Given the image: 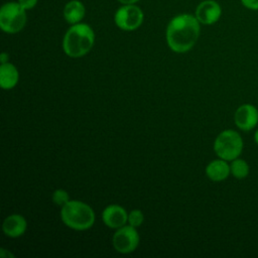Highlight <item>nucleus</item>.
<instances>
[{
  "instance_id": "f257e3e1",
  "label": "nucleus",
  "mask_w": 258,
  "mask_h": 258,
  "mask_svg": "<svg viewBox=\"0 0 258 258\" xmlns=\"http://www.w3.org/2000/svg\"><path fill=\"white\" fill-rule=\"evenodd\" d=\"M200 22L196 16L187 13L174 16L166 27V42L169 48L178 53L188 51L200 36Z\"/></svg>"
},
{
  "instance_id": "0eeeda50",
  "label": "nucleus",
  "mask_w": 258,
  "mask_h": 258,
  "mask_svg": "<svg viewBox=\"0 0 258 258\" xmlns=\"http://www.w3.org/2000/svg\"><path fill=\"white\" fill-rule=\"evenodd\" d=\"M113 247L121 254H128L133 252L139 245V235L136 228L125 225L117 229L112 239Z\"/></svg>"
},
{
  "instance_id": "39448f33",
  "label": "nucleus",
  "mask_w": 258,
  "mask_h": 258,
  "mask_svg": "<svg viewBox=\"0 0 258 258\" xmlns=\"http://www.w3.org/2000/svg\"><path fill=\"white\" fill-rule=\"evenodd\" d=\"M26 10L18 2H7L0 9V27L4 32L16 33L26 23Z\"/></svg>"
},
{
  "instance_id": "2eb2a0df",
  "label": "nucleus",
  "mask_w": 258,
  "mask_h": 258,
  "mask_svg": "<svg viewBox=\"0 0 258 258\" xmlns=\"http://www.w3.org/2000/svg\"><path fill=\"white\" fill-rule=\"evenodd\" d=\"M230 168H231V173L233 174V176L238 179L245 178L249 173L248 163L244 159L239 158V157L232 160V162L230 164Z\"/></svg>"
},
{
  "instance_id": "4be33fe9",
  "label": "nucleus",
  "mask_w": 258,
  "mask_h": 258,
  "mask_svg": "<svg viewBox=\"0 0 258 258\" xmlns=\"http://www.w3.org/2000/svg\"><path fill=\"white\" fill-rule=\"evenodd\" d=\"M122 4H135L139 0H118Z\"/></svg>"
},
{
  "instance_id": "a211bd4d",
  "label": "nucleus",
  "mask_w": 258,
  "mask_h": 258,
  "mask_svg": "<svg viewBox=\"0 0 258 258\" xmlns=\"http://www.w3.org/2000/svg\"><path fill=\"white\" fill-rule=\"evenodd\" d=\"M241 4L249 10H258V0H240Z\"/></svg>"
},
{
  "instance_id": "6ab92c4d",
  "label": "nucleus",
  "mask_w": 258,
  "mask_h": 258,
  "mask_svg": "<svg viewBox=\"0 0 258 258\" xmlns=\"http://www.w3.org/2000/svg\"><path fill=\"white\" fill-rule=\"evenodd\" d=\"M38 0H18L17 2L25 9V10H29L32 9L36 4H37Z\"/></svg>"
},
{
  "instance_id": "9d476101",
  "label": "nucleus",
  "mask_w": 258,
  "mask_h": 258,
  "mask_svg": "<svg viewBox=\"0 0 258 258\" xmlns=\"http://www.w3.org/2000/svg\"><path fill=\"white\" fill-rule=\"evenodd\" d=\"M102 220L107 227L111 229H119L128 223V214L121 206L110 205L104 209Z\"/></svg>"
},
{
  "instance_id": "20e7f679",
  "label": "nucleus",
  "mask_w": 258,
  "mask_h": 258,
  "mask_svg": "<svg viewBox=\"0 0 258 258\" xmlns=\"http://www.w3.org/2000/svg\"><path fill=\"white\" fill-rule=\"evenodd\" d=\"M216 154L227 161H232L239 157L243 150V140L241 135L231 129L222 131L214 142Z\"/></svg>"
},
{
  "instance_id": "4468645a",
  "label": "nucleus",
  "mask_w": 258,
  "mask_h": 258,
  "mask_svg": "<svg viewBox=\"0 0 258 258\" xmlns=\"http://www.w3.org/2000/svg\"><path fill=\"white\" fill-rule=\"evenodd\" d=\"M19 74L17 69L10 62L1 63L0 67V86L4 90H9L15 87L18 83Z\"/></svg>"
},
{
  "instance_id": "aec40b11",
  "label": "nucleus",
  "mask_w": 258,
  "mask_h": 258,
  "mask_svg": "<svg viewBox=\"0 0 258 258\" xmlns=\"http://www.w3.org/2000/svg\"><path fill=\"white\" fill-rule=\"evenodd\" d=\"M0 250H1V251H0V256H1L2 258H8V257H11V258H12V257H14L12 253H10L9 251H7V250L4 249V248H1Z\"/></svg>"
},
{
  "instance_id": "f8f14e48",
  "label": "nucleus",
  "mask_w": 258,
  "mask_h": 258,
  "mask_svg": "<svg viewBox=\"0 0 258 258\" xmlns=\"http://www.w3.org/2000/svg\"><path fill=\"white\" fill-rule=\"evenodd\" d=\"M230 173V165L228 164L227 160H224L222 158L211 161L206 167V174L213 181L225 180Z\"/></svg>"
},
{
  "instance_id": "1a4fd4ad",
  "label": "nucleus",
  "mask_w": 258,
  "mask_h": 258,
  "mask_svg": "<svg viewBox=\"0 0 258 258\" xmlns=\"http://www.w3.org/2000/svg\"><path fill=\"white\" fill-rule=\"evenodd\" d=\"M222 15V7L215 0L202 1L197 9L195 16L200 23L205 25H211L216 23Z\"/></svg>"
},
{
  "instance_id": "412c9836",
  "label": "nucleus",
  "mask_w": 258,
  "mask_h": 258,
  "mask_svg": "<svg viewBox=\"0 0 258 258\" xmlns=\"http://www.w3.org/2000/svg\"><path fill=\"white\" fill-rule=\"evenodd\" d=\"M0 61L1 63H5L8 62V54L6 52H2L0 55Z\"/></svg>"
},
{
  "instance_id": "9b49d317",
  "label": "nucleus",
  "mask_w": 258,
  "mask_h": 258,
  "mask_svg": "<svg viewBox=\"0 0 258 258\" xmlns=\"http://www.w3.org/2000/svg\"><path fill=\"white\" fill-rule=\"evenodd\" d=\"M27 228L26 220L23 216L13 214L5 218L2 224V230L4 234L11 238H18L22 236Z\"/></svg>"
},
{
  "instance_id": "423d86ee",
  "label": "nucleus",
  "mask_w": 258,
  "mask_h": 258,
  "mask_svg": "<svg viewBox=\"0 0 258 258\" xmlns=\"http://www.w3.org/2000/svg\"><path fill=\"white\" fill-rule=\"evenodd\" d=\"M142 10L134 4H124L119 7L114 15L115 24L122 30L132 31L140 27L143 22Z\"/></svg>"
},
{
  "instance_id": "f3484780",
  "label": "nucleus",
  "mask_w": 258,
  "mask_h": 258,
  "mask_svg": "<svg viewBox=\"0 0 258 258\" xmlns=\"http://www.w3.org/2000/svg\"><path fill=\"white\" fill-rule=\"evenodd\" d=\"M51 199H52V202L57 205V206H64L67 203L70 202V196L69 194L64 190V189H61V188H58V189H55L53 192H52V196H51Z\"/></svg>"
},
{
  "instance_id": "5701e85b",
  "label": "nucleus",
  "mask_w": 258,
  "mask_h": 258,
  "mask_svg": "<svg viewBox=\"0 0 258 258\" xmlns=\"http://www.w3.org/2000/svg\"><path fill=\"white\" fill-rule=\"evenodd\" d=\"M254 139H255V142H256L257 145H258V129L256 130V132H255V134H254Z\"/></svg>"
},
{
  "instance_id": "f03ea898",
  "label": "nucleus",
  "mask_w": 258,
  "mask_h": 258,
  "mask_svg": "<svg viewBox=\"0 0 258 258\" xmlns=\"http://www.w3.org/2000/svg\"><path fill=\"white\" fill-rule=\"evenodd\" d=\"M95 33L86 23L73 24L62 39V49L70 57H81L87 54L94 45Z\"/></svg>"
},
{
  "instance_id": "dca6fc26",
  "label": "nucleus",
  "mask_w": 258,
  "mask_h": 258,
  "mask_svg": "<svg viewBox=\"0 0 258 258\" xmlns=\"http://www.w3.org/2000/svg\"><path fill=\"white\" fill-rule=\"evenodd\" d=\"M144 222V215L140 210H132L128 214V224L134 228H138Z\"/></svg>"
},
{
  "instance_id": "6e6552de",
  "label": "nucleus",
  "mask_w": 258,
  "mask_h": 258,
  "mask_svg": "<svg viewBox=\"0 0 258 258\" xmlns=\"http://www.w3.org/2000/svg\"><path fill=\"white\" fill-rule=\"evenodd\" d=\"M236 126L243 131H250L258 124V110L252 104H243L234 114Z\"/></svg>"
},
{
  "instance_id": "ddd939ff",
  "label": "nucleus",
  "mask_w": 258,
  "mask_h": 258,
  "mask_svg": "<svg viewBox=\"0 0 258 258\" xmlns=\"http://www.w3.org/2000/svg\"><path fill=\"white\" fill-rule=\"evenodd\" d=\"M85 13H86V8L84 4L79 0L69 1L64 5L63 11H62L64 20L72 25L80 23L85 17Z\"/></svg>"
},
{
  "instance_id": "7ed1b4c3",
  "label": "nucleus",
  "mask_w": 258,
  "mask_h": 258,
  "mask_svg": "<svg viewBox=\"0 0 258 258\" xmlns=\"http://www.w3.org/2000/svg\"><path fill=\"white\" fill-rule=\"evenodd\" d=\"M60 218L66 226L77 231L88 230L95 222L93 209L80 201H70L62 206Z\"/></svg>"
}]
</instances>
